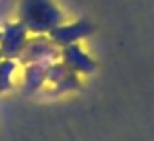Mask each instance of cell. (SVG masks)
Segmentation results:
<instances>
[{"instance_id": "5b68a950", "label": "cell", "mask_w": 154, "mask_h": 141, "mask_svg": "<svg viewBox=\"0 0 154 141\" xmlns=\"http://www.w3.org/2000/svg\"><path fill=\"white\" fill-rule=\"evenodd\" d=\"M47 83L50 85L51 91L57 95L70 93L80 88V75L71 71L61 61H57L47 68Z\"/></svg>"}, {"instance_id": "8992f818", "label": "cell", "mask_w": 154, "mask_h": 141, "mask_svg": "<svg viewBox=\"0 0 154 141\" xmlns=\"http://www.w3.org/2000/svg\"><path fill=\"white\" fill-rule=\"evenodd\" d=\"M60 61L76 75H91L96 70V61L90 57V53L80 43L61 48Z\"/></svg>"}, {"instance_id": "3957f363", "label": "cell", "mask_w": 154, "mask_h": 141, "mask_svg": "<svg viewBox=\"0 0 154 141\" xmlns=\"http://www.w3.org/2000/svg\"><path fill=\"white\" fill-rule=\"evenodd\" d=\"M30 33L18 20L8 22L0 30V53L4 58L18 60L27 45Z\"/></svg>"}, {"instance_id": "7a4b0ae2", "label": "cell", "mask_w": 154, "mask_h": 141, "mask_svg": "<svg viewBox=\"0 0 154 141\" xmlns=\"http://www.w3.org/2000/svg\"><path fill=\"white\" fill-rule=\"evenodd\" d=\"M60 55L61 48L55 45L48 35H33L28 38L18 61H20V65L42 63L50 67L51 63L60 61Z\"/></svg>"}, {"instance_id": "277c9868", "label": "cell", "mask_w": 154, "mask_h": 141, "mask_svg": "<svg viewBox=\"0 0 154 141\" xmlns=\"http://www.w3.org/2000/svg\"><path fill=\"white\" fill-rule=\"evenodd\" d=\"M91 33H93L91 24H88L85 20H78V22H71V24H65L63 22L61 25L55 27L48 33V37L55 45L63 48V47H68V45L80 43L83 38H86Z\"/></svg>"}, {"instance_id": "6da1fadb", "label": "cell", "mask_w": 154, "mask_h": 141, "mask_svg": "<svg viewBox=\"0 0 154 141\" xmlns=\"http://www.w3.org/2000/svg\"><path fill=\"white\" fill-rule=\"evenodd\" d=\"M18 22L30 35H48L65 22L63 12L51 0H22Z\"/></svg>"}, {"instance_id": "9c48e42d", "label": "cell", "mask_w": 154, "mask_h": 141, "mask_svg": "<svg viewBox=\"0 0 154 141\" xmlns=\"http://www.w3.org/2000/svg\"><path fill=\"white\" fill-rule=\"evenodd\" d=\"M2 58H4V57H2V53H0V60H2Z\"/></svg>"}, {"instance_id": "52a82bcc", "label": "cell", "mask_w": 154, "mask_h": 141, "mask_svg": "<svg viewBox=\"0 0 154 141\" xmlns=\"http://www.w3.org/2000/svg\"><path fill=\"white\" fill-rule=\"evenodd\" d=\"M47 65L42 63L23 65V77H22L23 95H35L47 85Z\"/></svg>"}, {"instance_id": "ba28073f", "label": "cell", "mask_w": 154, "mask_h": 141, "mask_svg": "<svg viewBox=\"0 0 154 141\" xmlns=\"http://www.w3.org/2000/svg\"><path fill=\"white\" fill-rule=\"evenodd\" d=\"M20 67L22 65L18 60H10V58L0 60V96L14 88V81Z\"/></svg>"}]
</instances>
